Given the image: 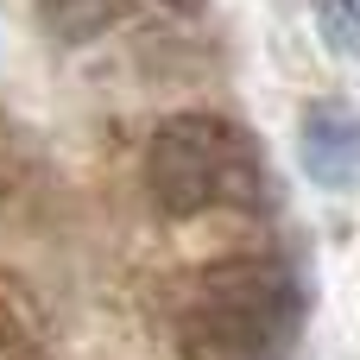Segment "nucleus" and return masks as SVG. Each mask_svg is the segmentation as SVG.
<instances>
[{"instance_id":"39448f33","label":"nucleus","mask_w":360,"mask_h":360,"mask_svg":"<svg viewBox=\"0 0 360 360\" xmlns=\"http://www.w3.org/2000/svg\"><path fill=\"white\" fill-rule=\"evenodd\" d=\"M316 32L335 57H360V0H316Z\"/></svg>"},{"instance_id":"423d86ee","label":"nucleus","mask_w":360,"mask_h":360,"mask_svg":"<svg viewBox=\"0 0 360 360\" xmlns=\"http://www.w3.org/2000/svg\"><path fill=\"white\" fill-rule=\"evenodd\" d=\"M165 6H177V13H202V0H165Z\"/></svg>"},{"instance_id":"20e7f679","label":"nucleus","mask_w":360,"mask_h":360,"mask_svg":"<svg viewBox=\"0 0 360 360\" xmlns=\"http://www.w3.org/2000/svg\"><path fill=\"white\" fill-rule=\"evenodd\" d=\"M120 6H127V0H38V19H44L51 38L89 44V38H101V32L120 19Z\"/></svg>"},{"instance_id":"f257e3e1","label":"nucleus","mask_w":360,"mask_h":360,"mask_svg":"<svg viewBox=\"0 0 360 360\" xmlns=\"http://www.w3.org/2000/svg\"><path fill=\"white\" fill-rule=\"evenodd\" d=\"M291 335V272L272 259H234L196 278L177 310L184 360H272Z\"/></svg>"},{"instance_id":"f03ea898","label":"nucleus","mask_w":360,"mask_h":360,"mask_svg":"<svg viewBox=\"0 0 360 360\" xmlns=\"http://www.w3.org/2000/svg\"><path fill=\"white\" fill-rule=\"evenodd\" d=\"M146 190L171 221L209 215L247 190V146L215 114H171L146 146Z\"/></svg>"},{"instance_id":"7ed1b4c3","label":"nucleus","mask_w":360,"mask_h":360,"mask_svg":"<svg viewBox=\"0 0 360 360\" xmlns=\"http://www.w3.org/2000/svg\"><path fill=\"white\" fill-rule=\"evenodd\" d=\"M297 165L316 190H354L360 184V114L354 101L323 95L297 114Z\"/></svg>"}]
</instances>
